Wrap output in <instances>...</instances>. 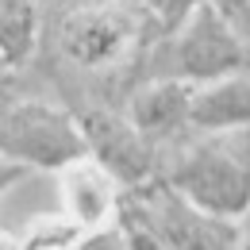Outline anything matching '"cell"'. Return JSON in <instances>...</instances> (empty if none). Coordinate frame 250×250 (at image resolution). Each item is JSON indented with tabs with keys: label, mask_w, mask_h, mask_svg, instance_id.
Wrapping results in <instances>:
<instances>
[{
	"label": "cell",
	"mask_w": 250,
	"mask_h": 250,
	"mask_svg": "<svg viewBox=\"0 0 250 250\" xmlns=\"http://www.w3.org/2000/svg\"><path fill=\"white\" fill-rule=\"evenodd\" d=\"M247 69L227 73L216 81L192 85L188 93V127L200 135H219V131H247L250 116V93H247Z\"/></svg>",
	"instance_id": "cell-8"
},
{
	"label": "cell",
	"mask_w": 250,
	"mask_h": 250,
	"mask_svg": "<svg viewBox=\"0 0 250 250\" xmlns=\"http://www.w3.org/2000/svg\"><path fill=\"white\" fill-rule=\"evenodd\" d=\"M212 12H216L219 20L231 27L235 35H243L247 39V23H250V0H204Z\"/></svg>",
	"instance_id": "cell-12"
},
{
	"label": "cell",
	"mask_w": 250,
	"mask_h": 250,
	"mask_svg": "<svg viewBox=\"0 0 250 250\" xmlns=\"http://www.w3.org/2000/svg\"><path fill=\"white\" fill-rule=\"evenodd\" d=\"M73 120H77V131L85 139V150L96 158V166L112 181L131 188L158 173V146H150L127 124V116H116L108 108H85Z\"/></svg>",
	"instance_id": "cell-6"
},
{
	"label": "cell",
	"mask_w": 250,
	"mask_h": 250,
	"mask_svg": "<svg viewBox=\"0 0 250 250\" xmlns=\"http://www.w3.org/2000/svg\"><path fill=\"white\" fill-rule=\"evenodd\" d=\"M196 4L200 0H135V8L143 12V20L154 27V39L158 35H169Z\"/></svg>",
	"instance_id": "cell-11"
},
{
	"label": "cell",
	"mask_w": 250,
	"mask_h": 250,
	"mask_svg": "<svg viewBox=\"0 0 250 250\" xmlns=\"http://www.w3.org/2000/svg\"><path fill=\"white\" fill-rule=\"evenodd\" d=\"M120 223L131 247H235L227 219L204 216L162 177H146L120 196Z\"/></svg>",
	"instance_id": "cell-2"
},
{
	"label": "cell",
	"mask_w": 250,
	"mask_h": 250,
	"mask_svg": "<svg viewBox=\"0 0 250 250\" xmlns=\"http://www.w3.org/2000/svg\"><path fill=\"white\" fill-rule=\"evenodd\" d=\"M227 135H204V143H177V158L158 173L173 192H181L192 208L216 219H243L250 204L247 192V154H231Z\"/></svg>",
	"instance_id": "cell-3"
},
{
	"label": "cell",
	"mask_w": 250,
	"mask_h": 250,
	"mask_svg": "<svg viewBox=\"0 0 250 250\" xmlns=\"http://www.w3.org/2000/svg\"><path fill=\"white\" fill-rule=\"evenodd\" d=\"M143 58H146V62H139L143 81L173 77L185 85H204V81L247 69V39L235 35L200 0L169 35H158L143 50Z\"/></svg>",
	"instance_id": "cell-1"
},
{
	"label": "cell",
	"mask_w": 250,
	"mask_h": 250,
	"mask_svg": "<svg viewBox=\"0 0 250 250\" xmlns=\"http://www.w3.org/2000/svg\"><path fill=\"white\" fill-rule=\"evenodd\" d=\"M73 177H69V185H65V192H69V204H73V212H77V219L81 223H100V219L112 212V188H108V173L96 166V169H89L85 166V158L81 162H73Z\"/></svg>",
	"instance_id": "cell-10"
},
{
	"label": "cell",
	"mask_w": 250,
	"mask_h": 250,
	"mask_svg": "<svg viewBox=\"0 0 250 250\" xmlns=\"http://www.w3.org/2000/svg\"><path fill=\"white\" fill-rule=\"evenodd\" d=\"M39 39V12L35 0H0V62L16 69L31 58Z\"/></svg>",
	"instance_id": "cell-9"
},
{
	"label": "cell",
	"mask_w": 250,
	"mask_h": 250,
	"mask_svg": "<svg viewBox=\"0 0 250 250\" xmlns=\"http://www.w3.org/2000/svg\"><path fill=\"white\" fill-rule=\"evenodd\" d=\"M188 93L192 85L173 77H146L127 100V124L135 127L150 146L181 143L188 127Z\"/></svg>",
	"instance_id": "cell-7"
},
{
	"label": "cell",
	"mask_w": 250,
	"mask_h": 250,
	"mask_svg": "<svg viewBox=\"0 0 250 250\" xmlns=\"http://www.w3.org/2000/svg\"><path fill=\"white\" fill-rule=\"evenodd\" d=\"M23 177H27V166L0 158V196H4V192H8L12 185H16V181H23Z\"/></svg>",
	"instance_id": "cell-13"
},
{
	"label": "cell",
	"mask_w": 250,
	"mask_h": 250,
	"mask_svg": "<svg viewBox=\"0 0 250 250\" xmlns=\"http://www.w3.org/2000/svg\"><path fill=\"white\" fill-rule=\"evenodd\" d=\"M0 158L20 162L27 169L58 173L89 158V150H85L73 112L50 100L0 93Z\"/></svg>",
	"instance_id": "cell-4"
},
{
	"label": "cell",
	"mask_w": 250,
	"mask_h": 250,
	"mask_svg": "<svg viewBox=\"0 0 250 250\" xmlns=\"http://www.w3.org/2000/svg\"><path fill=\"white\" fill-rule=\"evenodd\" d=\"M0 73H4V62H0Z\"/></svg>",
	"instance_id": "cell-14"
},
{
	"label": "cell",
	"mask_w": 250,
	"mask_h": 250,
	"mask_svg": "<svg viewBox=\"0 0 250 250\" xmlns=\"http://www.w3.org/2000/svg\"><path fill=\"white\" fill-rule=\"evenodd\" d=\"M143 27H150V23L143 20L139 8H124V4L120 8H85V12H73L62 23L58 42L73 65L104 69L112 62H124L143 42Z\"/></svg>",
	"instance_id": "cell-5"
}]
</instances>
